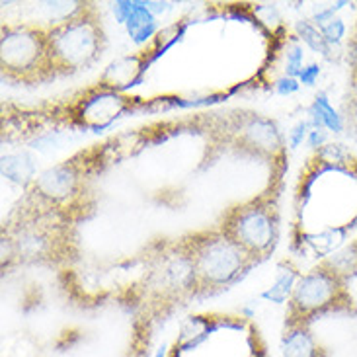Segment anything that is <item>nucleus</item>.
Returning <instances> with one entry per match:
<instances>
[{"label": "nucleus", "mask_w": 357, "mask_h": 357, "mask_svg": "<svg viewBox=\"0 0 357 357\" xmlns=\"http://www.w3.org/2000/svg\"><path fill=\"white\" fill-rule=\"evenodd\" d=\"M47 28L51 63L59 75H75L94 65L106 47L102 18L92 4H80L68 18L53 22Z\"/></svg>", "instance_id": "1"}, {"label": "nucleus", "mask_w": 357, "mask_h": 357, "mask_svg": "<svg viewBox=\"0 0 357 357\" xmlns=\"http://www.w3.org/2000/svg\"><path fill=\"white\" fill-rule=\"evenodd\" d=\"M2 77L18 84H43L57 77L51 63L47 28L38 24L4 26L0 36Z\"/></svg>", "instance_id": "2"}, {"label": "nucleus", "mask_w": 357, "mask_h": 357, "mask_svg": "<svg viewBox=\"0 0 357 357\" xmlns=\"http://www.w3.org/2000/svg\"><path fill=\"white\" fill-rule=\"evenodd\" d=\"M182 242L192 256L199 291H219L229 287L256 261L221 229L197 232Z\"/></svg>", "instance_id": "3"}, {"label": "nucleus", "mask_w": 357, "mask_h": 357, "mask_svg": "<svg viewBox=\"0 0 357 357\" xmlns=\"http://www.w3.org/2000/svg\"><path fill=\"white\" fill-rule=\"evenodd\" d=\"M287 324H307L319 317L338 310H349L354 305L348 281L340 280L322 266L303 273L291 295Z\"/></svg>", "instance_id": "4"}, {"label": "nucleus", "mask_w": 357, "mask_h": 357, "mask_svg": "<svg viewBox=\"0 0 357 357\" xmlns=\"http://www.w3.org/2000/svg\"><path fill=\"white\" fill-rule=\"evenodd\" d=\"M231 241L246 250L254 260L266 258L273 252L280 238V215L275 203L268 197H258L232 207L219 225Z\"/></svg>", "instance_id": "5"}, {"label": "nucleus", "mask_w": 357, "mask_h": 357, "mask_svg": "<svg viewBox=\"0 0 357 357\" xmlns=\"http://www.w3.org/2000/svg\"><path fill=\"white\" fill-rule=\"evenodd\" d=\"M146 287L162 299H183L199 291L192 256L180 241L156 256L146 273Z\"/></svg>", "instance_id": "6"}, {"label": "nucleus", "mask_w": 357, "mask_h": 357, "mask_svg": "<svg viewBox=\"0 0 357 357\" xmlns=\"http://www.w3.org/2000/svg\"><path fill=\"white\" fill-rule=\"evenodd\" d=\"M80 190V172L75 165L53 166L43 170L31 183L28 193L38 199L39 205H47L51 209H59L68 202H73Z\"/></svg>", "instance_id": "7"}, {"label": "nucleus", "mask_w": 357, "mask_h": 357, "mask_svg": "<svg viewBox=\"0 0 357 357\" xmlns=\"http://www.w3.org/2000/svg\"><path fill=\"white\" fill-rule=\"evenodd\" d=\"M6 242L12 244V250L16 256L29 261L49 260L59 250V241L53 234L51 225L38 219L24 222L16 229L14 236Z\"/></svg>", "instance_id": "8"}, {"label": "nucleus", "mask_w": 357, "mask_h": 357, "mask_svg": "<svg viewBox=\"0 0 357 357\" xmlns=\"http://www.w3.org/2000/svg\"><path fill=\"white\" fill-rule=\"evenodd\" d=\"M236 145L256 155L273 156L281 151V133L278 126L261 116H248L236 127Z\"/></svg>", "instance_id": "9"}, {"label": "nucleus", "mask_w": 357, "mask_h": 357, "mask_svg": "<svg viewBox=\"0 0 357 357\" xmlns=\"http://www.w3.org/2000/svg\"><path fill=\"white\" fill-rule=\"evenodd\" d=\"M281 349L283 357H326V351L307 324H285Z\"/></svg>", "instance_id": "10"}, {"label": "nucleus", "mask_w": 357, "mask_h": 357, "mask_svg": "<svg viewBox=\"0 0 357 357\" xmlns=\"http://www.w3.org/2000/svg\"><path fill=\"white\" fill-rule=\"evenodd\" d=\"M2 176L10 182L20 183L26 190L31 188V183L38 178V160L36 156L29 155L28 151H18L2 156Z\"/></svg>", "instance_id": "11"}, {"label": "nucleus", "mask_w": 357, "mask_h": 357, "mask_svg": "<svg viewBox=\"0 0 357 357\" xmlns=\"http://www.w3.org/2000/svg\"><path fill=\"white\" fill-rule=\"evenodd\" d=\"M123 26H126L129 38L135 43H145L158 31L156 16L151 12L149 4L141 2V0L131 2V10H129V16H127Z\"/></svg>", "instance_id": "12"}, {"label": "nucleus", "mask_w": 357, "mask_h": 357, "mask_svg": "<svg viewBox=\"0 0 357 357\" xmlns=\"http://www.w3.org/2000/svg\"><path fill=\"white\" fill-rule=\"evenodd\" d=\"M299 271L297 268H293L291 264H281L278 268V275L268 289L261 293V299L275 303V305H283L289 303L291 295L295 291V285L299 281Z\"/></svg>", "instance_id": "13"}, {"label": "nucleus", "mask_w": 357, "mask_h": 357, "mask_svg": "<svg viewBox=\"0 0 357 357\" xmlns=\"http://www.w3.org/2000/svg\"><path fill=\"white\" fill-rule=\"evenodd\" d=\"M322 268H326L332 271L334 275H338L340 280L349 281L351 278L357 275V242L354 241L349 246H346L344 250L336 252L328 256L326 260L320 261Z\"/></svg>", "instance_id": "14"}, {"label": "nucleus", "mask_w": 357, "mask_h": 357, "mask_svg": "<svg viewBox=\"0 0 357 357\" xmlns=\"http://www.w3.org/2000/svg\"><path fill=\"white\" fill-rule=\"evenodd\" d=\"M309 123L312 129H330V131H342L344 129L342 116H338L334 112V107L330 106L326 94H319L314 98V102L309 109Z\"/></svg>", "instance_id": "15"}, {"label": "nucleus", "mask_w": 357, "mask_h": 357, "mask_svg": "<svg viewBox=\"0 0 357 357\" xmlns=\"http://www.w3.org/2000/svg\"><path fill=\"white\" fill-rule=\"evenodd\" d=\"M295 29H297V38H299L307 47L312 49V51H317V53H322L324 57H330L332 47H330L328 41L322 36V29H320L317 24H312V20H301V22H297Z\"/></svg>", "instance_id": "16"}, {"label": "nucleus", "mask_w": 357, "mask_h": 357, "mask_svg": "<svg viewBox=\"0 0 357 357\" xmlns=\"http://www.w3.org/2000/svg\"><path fill=\"white\" fill-rule=\"evenodd\" d=\"M303 61H305L303 45H301L297 39H293L291 45L287 47V55H285V77L299 78L301 70L305 68Z\"/></svg>", "instance_id": "17"}, {"label": "nucleus", "mask_w": 357, "mask_h": 357, "mask_svg": "<svg viewBox=\"0 0 357 357\" xmlns=\"http://www.w3.org/2000/svg\"><path fill=\"white\" fill-rule=\"evenodd\" d=\"M322 36L328 41V45H338L342 39L346 38V24L340 18H334L332 22H328L326 26H322Z\"/></svg>", "instance_id": "18"}, {"label": "nucleus", "mask_w": 357, "mask_h": 357, "mask_svg": "<svg viewBox=\"0 0 357 357\" xmlns=\"http://www.w3.org/2000/svg\"><path fill=\"white\" fill-rule=\"evenodd\" d=\"M310 129L312 127H310L309 119H303V121H299L297 126L293 127L287 133V141H289L291 149H297L299 145H303V141H307V137H309Z\"/></svg>", "instance_id": "19"}, {"label": "nucleus", "mask_w": 357, "mask_h": 357, "mask_svg": "<svg viewBox=\"0 0 357 357\" xmlns=\"http://www.w3.org/2000/svg\"><path fill=\"white\" fill-rule=\"evenodd\" d=\"M348 65H349V80H351V86H357V28L356 33L351 36L348 43Z\"/></svg>", "instance_id": "20"}, {"label": "nucleus", "mask_w": 357, "mask_h": 357, "mask_svg": "<svg viewBox=\"0 0 357 357\" xmlns=\"http://www.w3.org/2000/svg\"><path fill=\"white\" fill-rule=\"evenodd\" d=\"M346 123L349 129L357 135V86H351V92L348 96V104H346Z\"/></svg>", "instance_id": "21"}, {"label": "nucleus", "mask_w": 357, "mask_h": 357, "mask_svg": "<svg viewBox=\"0 0 357 357\" xmlns=\"http://www.w3.org/2000/svg\"><path fill=\"white\" fill-rule=\"evenodd\" d=\"M275 92L280 94V96H291V94H295V92H299L301 82L299 78H291V77H281L275 80Z\"/></svg>", "instance_id": "22"}, {"label": "nucleus", "mask_w": 357, "mask_h": 357, "mask_svg": "<svg viewBox=\"0 0 357 357\" xmlns=\"http://www.w3.org/2000/svg\"><path fill=\"white\" fill-rule=\"evenodd\" d=\"M319 77H320V67L317 65V63H310L309 67H305L303 70H301L299 82L301 84H305V86H312Z\"/></svg>", "instance_id": "23"}, {"label": "nucleus", "mask_w": 357, "mask_h": 357, "mask_svg": "<svg viewBox=\"0 0 357 357\" xmlns=\"http://www.w3.org/2000/svg\"><path fill=\"white\" fill-rule=\"evenodd\" d=\"M326 141V129H310L309 137H307V145L312 146V149H317L322 143Z\"/></svg>", "instance_id": "24"}, {"label": "nucleus", "mask_w": 357, "mask_h": 357, "mask_svg": "<svg viewBox=\"0 0 357 357\" xmlns=\"http://www.w3.org/2000/svg\"><path fill=\"white\" fill-rule=\"evenodd\" d=\"M149 4V8H151V12L155 14V16H158L160 12H166L168 10V4L166 2H146Z\"/></svg>", "instance_id": "25"}, {"label": "nucleus", "mask_w": 357, "mask_h": 357, "mask_svg": "<svg viewBox=\"0 0 357 357\" xmlns=\"http://www.w3.org/2000/svg\"><path fill=\"white\" fill-rule=\"evenodd\" d=\"M165 356H166V346H162V348L156 351V357H165Z\"/></svg>", "instance_id": "26"}, {"label": "nucleus", "mask_w": 357, "mask_h": 357, "mask_svg": "<svg viewBox=\"0 0 357 357\" xmlns=\"http://www.w3.org/2000/svg\"><path fill=\"white\" fill-rule=\"evenodd\" d=\"M356 242H357V238H356Z\"/></svg>", "instance_id": "27"}]
</instances>
